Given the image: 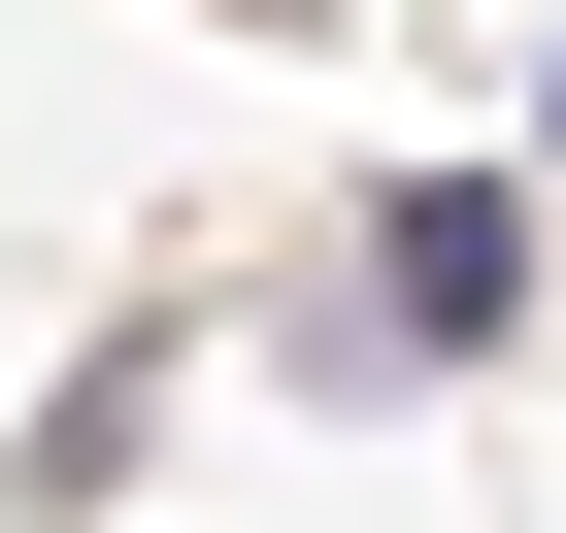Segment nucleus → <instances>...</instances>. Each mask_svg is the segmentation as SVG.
<instances>
[{
    "instance_id": "1",
    "label": "nucleus",
    "mask_w": 566,
    "mask_h": 533,
    "mask_svg": "<svg viewBox=\"0 0 566 533\" xmlns=\"http://www.w3.org/2000/svg\"><path fill=\"white\" fill-rule=\"evenodd\" d=\"M367 334H400V367H500V334H533V200H500V167H400V200H367Z\"/></svg>"
}]
</instances>
